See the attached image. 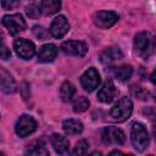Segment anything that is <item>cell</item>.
Returning a JSON list of instances; mask_svg holds the SVG:
<instances>
[{"label": "cell", "mask_w": 156, "mask_h": 156, "mask_svg": "<svg viewBox=\"0 0 156 156\" xmlns=\"http://www.w3.org/2000/svg\"><path fill=\"white\" fill-rule=\"evenodd\" d=\"M76 89L74 85L71 82H63L61 88H60V98L63 102H68L72 100V98L74 96Z\"/></svg>", "instance_id": "obj_20"}, {"label": "cell", "mask_w": 156, "mask_h": 156, "mask_svg": "<svg viewBox=\"0 0 156 156\" xmlns=\"http://www.w3.org/2000/svg\"><path fill=\"white\" fill-rule=\"evenodd\" d=\"M35 129H37V122L29 115H22L18 118V121L16 123V127H15L16 134L21 138H24V136L32 134Z\"/></svg>", "instance_id": "obj_6"}, {"label": "cell", "mask_w": 156, "mask_h": 156, "mask_svg": "<svg viewBox=\"0 0 156 156\" xmlns=\"http://www.w3.org/2000/svg\"><path fill=\"white\" fill-rule=\"evenodd\" d=\"M1 73V90L6 94H12L16 91V82L10 73H7L4 68L0 71Z\"/></svg>", "instance_id": "obj_17"}, {"label": "cell", "mask_w": 156, "mask_h": 156, "mask_svg": "<svg viewBox=\"0 0 156 156\" xmlns=\"http://www.w3.org/2000/svg\"><path fill=\"white\" fill-rule=\"evenodd\" d=\"M33 33H34V35L38 38V39H40V40H44V39H46L48 38V30L44 28V27H41V26H35V27H33Z\"/></svg>", "instance_id": "obj_26"}, {"label": "cell", "mask_w": 156, "mask_h": 156, "mask_svg": "<svg viewBox=\"0 0 156 156\" xmlns=\"http://www.w3.org/2000/svg\"><path fill=\"white\" fill-rule=\"evenodd\" d=\"M26 156H49V151L41 140L30 143L26 149Z\"/></svg>", "instance_id": "obj_16"}, {"label": "cell", "mask_w": 156, "mask_h": 156, "mask_svg": "<svg viewBox=\"0 0 156 156\" xmlns=\"http://www.w3.org/2000/svg\"><path fill=\"white\" fill-rule=\"evenodd\" d=\"M107 156H133L132 154H127V155H123L121 151H118V150H115V151H111Z\"/></svg>", "instance_id": "obj_29"}, {"label": "cell", "mask_w": 156, "mask_h": 156, "mask_svg": "<svg viewBox=\"0 0 156 156\" xmlns=\"http://www.w3.org/2000/svg\"><path fill=\"white\" fill-rule=\"evenodd\" d=\"M57 55V46L55 44H45L38 51V60L40 62H52Z\"/></svg>", "instance_id": "obj_14"}, {"label": "cell", "mask_w": 156, "mask_h": 156, "mask_svg": "<svg viewBox=\"0 0 156 156\" xmlns=\"http://www.w3.org/2000/svg\"><path fill=\"white\" fill-rule=\"evenodd\" d=\"M17 5H18V2H16V1H10V2H7V1H1V6H2L4 9L13 7V6H17Z\"/></svg>", "instance_id": "obj_28"}, {"label": "cell", "mask_w": 156, "mask_h": 156, "mask_svg": "<svg viewBox=\"0 0 156 156\" xmlns=\"http://www.w3.org/2000/svg\"><path fill=\"white\" fill-rule=\"evenodd\" d=\"M150 79H151V83L156 85V68H155V71L152 72V74H151V77H150Z\"/></svg>", "instance_id": "obj_30"}, {"label": "cell", "mask_w": 156, "mask_h": 156, "mask_svg": "<svg viewBox=\"0 0 156 156\" xmlns=\"http://www.w3.org/2000/svg\"><path fill=\"white\" fill-rule=\"evenodd\" d=\"M27 15L29 16V17H32V18H38L39 16H40V13H41V11H40V6H39V4H29L28 6H27Z\"/></svg>", "instance_id": "obj_25"}, {"label": "cell", "mask_w": 156, "mask_h": 156, "mask_svg": "<svg viewBox=\"0 0 156 156\" xmlns=\"http://www.w3.org/2000/svg\"><path fill=\"white\" fill-rule=\"evenodd\" d=\"M130 91H132V95L135 96L139 100H146L147 96H149L147 90L144 89L143 87H139V85H133L132 89H130Z\"/></svg>", "instance_id": "obj_24"}, {"label": "cell", "mask_w": 156, "mask_h": 156, "mask_svg": "<svg viewBox=\"0 0 156 156\" xmlns=\"http://www.w3.org/2000/svg\"><path fill=\"white\" fill-rule=\"evenodd\" d=\"M1 22L11 35H17L20 32H23L26 29V21L21 13L5 15Z\"/></svg>", "instance_id": "obj_4"}, {"label": "cell", "mask_w": 156, "mask_h": 156, "mask_svg": "<svg viewBox=\"0 0 156 156\" xmlns=\"http://www.w3.org/2000/svg\"><path fill=\"white\" fill-rule=\"evenodd\" d=\"M50 143H51L54 150H55L57 154H60V155L66 154V152L68 151V149H69V143H68V140H67L63 135L57 134V133H55V134L51 135Z\"/></svg>", "instance_id": "obj_15"}, {"label": "cell", "mask_w": 156, "mask_h": 156, "mask_svg": "<svg viewBox=\"0 0 156 156\" xmlns=\"http://www.w3.org/2000/svg\"><path fill=\"white\" fill-rule=\"evenodd\" d=\"M149 156H154V155H149Z\"/></svg>", "instance_id": "obj_33"}, {"label": "cell", "mask_w": 156, "mask_h": 156, "mask_svg": "<svg viewBox=\"0 0 156 156\" xmlns=\"http://www.w3.org/2000/svg\"><path fill=\"white\" fill-rule=\"evenodd\" d=\"M119 16L115 11H107V10H100L93 15V22L96 27L101 29H107L112 27L117 21Z\"/></svg>", "instance_id": "obj_5"}, {"label": "cell", "mask_w": 156, "mask_h": 156, "mask_svg": "<svg viewBox=\"0 0 156 156\" xmlns=\"http://www.w3.org/2000/svg\"><path fill=\"white\" fill-rule=\"evenodd\" d=\"M101 79H100V74L96 71V68L90 67L88 68L80 77V84L82 87L87 90V91H93L95 90L99 84H100Z\"/></svg>", "instance_id": "obj_9"}, {"label": "cell", "mask_w": 156, "mask_h": 156, "mask_svg": "<svg viewBox=\"0 0 156 156\" xmlns=\"http://www.w3.org/2000/svg\"><path fill=\"white\" fill-rule=\"evenodd\" d=\"M117 94H118V90H117L116 85L113 84V82L111 79H107L104 83V85L100 88V90L98 91V100L101 102L108 104L115 100Z\"/></svg>", "instance_id": "obj_11"}, {"label": "cell", "mask_w": 156, "mask_h": 156, "mask_svg": "<svg viewBox=\"0 0 156 156\" xmlns=\"http://www.w3.org/2000/svg\"><path fill=\"white\" fill-rule=\"evenodd\" d=\"M1 58L4 60V61H6V60H9L10 57H11V51L2 44V46H1Z\"/></svg>", "instance_id": "obj_27"}, {"label": "cell", "mask_w": 156, "mask_h": 156, "mask_svg": "<svg viewBox=\"0 0 156 156\" xmlns=\"http://www.w3.org/2000/svg\"><path fill=\"white\" fill-rule=\"evenodd\" d=\"M89 156H102V155H101V152H100V151H93Z\"/></svg>", "instance_id": "obj_31"}, {"label": "cell", "mask_w": 156, "mask_h": 156, "mask_svg": "<svg viewBox=\"0 0 156 156\" xmlns=\"http://www.w3.org/2000/svg\"><path fill=\"white\" fill-rule=\"evenodd\" d=\"M61 50L63 54L69 56H84L88 51V46L84 41L67 40L61 44Z\"/></svg>", "instance_id": "obj_10"}, {"label": "cell", "mask_w": 156, "mask_h": 156, "mask_svg": "<svg viewBox=\"0 0 156 156\" xmlns=\"http://www.w3.org/2000/svg\"><path fill=\"white\" fill-rule=\"evenodd\" d=\"M132 112H133V102L129 98L124 96L111 107L108 116L113 122L121 123L127 121L130 117Z\"/></svg>", "instance_id": "obj_3"}, {"label": "cell", "mask_w": 156, "mask_h": 156, "mask_svg": "<svg viewBox=\"0 0 156 156\" xmlns=\"http://www.w3.org/2000/svg\"><path fill=\"white\" fill-rule=\"evenodd\" d=\"M69 29V23L67 21V18L65 16H57L52 20L51 26H50V34L56 38L60 39L62 38Z\"/></svg>", "instance_id": "obj_12"}, {"label": "cell", "mask_w": 156, "mask_h": 156, "mask_svg": "<svg viewBox=\"0 0 156 156\" xmlns=\"http://www.w3.org/2000/svg\"><path fill=\"white\" fill-rule=\"evenodd\" d=\"M39 6H40V11L43 15L51 16L60 10L61 2L57 0H44V1L39 2Z\"/></svg>", "instance_id": "obj_18"}, {"label": "cell", "mask_w": 156, "mask_h": 156, "mask_svg": "<svg viewBox=\"0 0 156 156\" xmlns=\"http://www.w3.org/2000/svg\"><path fill=\"white\" fill-rule=\"evenodd\" d=\"M90 102L85 96H78L73 102V111L74 112H84L88 110Z\"/></svg>", "instance_id": "obj_22"}, {"label": "cell", "mask_w": 156, "mask_h": 156, "mask_svg": "<svg viewBox=\"0 0 156 156\" xmlns=\"http://www.w3.org/2000/svg\"><path fill=\"white\" fill-rule=\"evenodd\" d=\"M101 139L106 145H122L126 141V135L119 128L107 127L102 130Z\"/></svg>", "instance_id": "obj_7"}, {"label": "cell", "mask_w": 156, "mask_h": 156, "mask_svg": "<svg viewBox=\"0 0 156 156\" xmlns=\"http://www.w3.org/2000/svg\"><path fill=\"white\" fill-rule=\"evenodd\" d=\"M13 49L16 51V54L21 57V58H24V60H29L34 56L35 54V45L24 39V38H18L13 41Z\"/></svg>", "instance_id": "obj_8"}, {"label": "cell", "mask_w": 156, "mask_h": 156, "mask_svg": "<svg viewBox=\"0 0 156 156\" xmlns=\"http://www.w3.org/2000/svg\"><path fill=\"white\" fill-rule=\"evenodd\" d=\"M88 149H89V144L87 140H79L74 147V150L72 151L71 156H89L88 155Z\"/></svg>", "instance_id": "obj_23"}, {"label": "cell", "mask_w": 156, "mask_h": 156, "mask_svg": "<svg viewBox=\"0 0 156 156\" xmlns=\"http://www.w3.org/2000/svg\"><path fill=\"white\" fill-rule=\"evenodd\" d=\"M62 128H63V130H65L67 134H69V135L80 134V133L83 132V124H82V122L78 121V119H72V118L63 121Z\"/></svg>", "instance_id": "obj_19"}, {"label": "cell", "mask_w": 156, "mask_h": 156, "mask_svg": "<svg viewBox=\"0 0 156 156\" xmlns=\"http://www.w3.org/2000/svg\"><path fill=\"white\" fill-rule=\"evenodd\" d=\"M134 52L143 57V58H149L156 49V37L147 30L139 32L134 37V43H133Z\"/></svg>", "instance_id": "obj_1"}, {"label": "cell", "mask_w": 156, "mask_h": 156, "mask_svg": "<svg viewBox=\"0 0 156 156\" xmlns=\"http://www.w3.org/2000/svg\"><path fill=\"white\" fill-rule=\"evenodd\" d=\"M130 141L134 149L139 152H143L147 149L150 144V136L145 126L140 122H134L130 129Z\"/></svg>", "instance_id": "obj_2"}, {"label": "cell", "mask_w": 156, "mask_h": 156, "mask_svg": "<svg viewBox=\"0 0 156 156\" xmlns=\"http://www.w3.org/2000/svg\"><path fill=\"white\" fill-rule=\"evenodd\" d=\"M122 57H123V54L121 49L117 46H108L100 54V61L106 66L116 63L117 61L122 60Z\"/></svg>", "instance_id": "obj_13"}, {"label": "cell", "mask_w": 156, "mask_h": 156, "mask_svg": "<svg viewBox=\"0 0 156 156\" xmlns=\"http://www.w3.org/2000/svg\"><path fill=\"white\" fill-rule=\"evenodd\" d=\"M0 156H5V155H4V154H2V152H1V154H0Z\"/></svg>", "instance_id": "obj_32"}, {"label": "cell", "mask_w": 156, "mask_h": 156, "mask_svg": "<svg viewBox=\"0 0 156 156\" xmlns=\"http://www.w3.org/2000/svg\"><path fill=\"white\" fill-rule=\"evenodd\" d=\"M132 73H133V68L132 66L129 65H124V66H121L118 67L116 71H115V76L118 80L121 82H127L130 77H132Z\"/></svg>", "instance_id": "obj_21"}]
</instances>
